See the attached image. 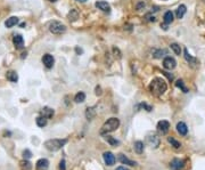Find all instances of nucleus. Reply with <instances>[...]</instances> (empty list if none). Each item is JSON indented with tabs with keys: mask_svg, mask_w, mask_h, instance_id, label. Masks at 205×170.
<instances>
[{
	"mask_svg": "<svg viewBox=\"0 0 205 170\" xmlns=\"http://www.w3.org/2000/svg\"><path fill=\"white\" fill-rule=\"evenodd\" d=\"M167 85L165 80L162 78H155L151 80V85H149V92L154 96H161L167 92Z\"/></svg>",
	"mask_w": 205,
	"mask_h": 170,
	"instance_id": "1",
	"label": "nucleus"
},
{
	"mask_svg": "<svg viewBox=\"0 0 205 170\" xmlns=\"http://www.w3.org/2000/svg\"><path fill=\"white\" fill-rule=\"evenodd\" d=\"M120 127V120L117 118H110V119L106 121V122L103 125L100 129V134L101 135H105V134H108V132H113Z\"/></svg>",
	"mask_w": 205,
	"mask_h": 170,
	"instance_id": "2",
	"label": "nucleus"
},
{
	"mask_svg": "<svg viewBox=\"0 0 205 170\" xmlns=\"http://www.w3.org/2000/svg\"><path fill=\"white\" fill-rule=\"evenodd\" d=\"M66 143H67V139H57V138L49 139V141H46V142H44V147L47 148L48 151L56 152L63 147Z\"/></svg>",
	"mask_w": 205,
	"mask_h": 170,
	"instance_id": "3",
	"label": "nucleus"
},
{
	"mask_svg": "<svg viewBox=\"0 0 205 170\" xmlns=\"http://www.w3.org/2000/svg\"><path fill=\"white\" fill-rule=\"evenodd\" d=\"M49 31L54 35H62L64 32L66 31V26L64 25L63 23L58 22V21H51L49 23Z\"/></svg>",
	"mask_w": 205,
	"mask_h": 170,
	"instance_id": "4",
	"label": "nucleus"
},
{
	"mask_svg": "<svg viewBox=\"0 0 205 170\" xmlns=\"http://www.w3.org/2000/svg\"><path fill=\"white\" fill-rule=\"evenodd\" d=\"M146 143L153 148H157L160 146V137L154 132H151L146 137Z\"/></svg>",
	"mask_w": 205,
	"mask_h": 170,
	"instance_id": "5",
	"label": "nucleus"
},
{
	"mask_svg": "<svg viewBox=\"0 0 205 170\" xmlns=\"http://www.w3.org/2000/svg\"><path fill=\"white\" fill-rule=\"evenodd\" d=\"M170 129V123L167 120H161L160 122L157 123V131L162 135H165Z\"/></svg>",
	"mask_w": 205,
	"mask_h": 170,
	"instance_id": "6",
	"label": "nucleus"
},
{
	"mask_svg": "<svg viewBox=\"0 0 205 170\" xmlns=\"http://www.w3.org/2000/svg\"><path fill=\"white\" fill-rule=\"evenodd\" d=\"M163 66L164 69L167 70H173L177 66V62H176V60H174L173 57L167 56L163 61Z\"/></svg>",
	"mask_w": 205,
	"mask_h": 170,
	"instance_id": "7",
	"label": "nucleus"
},
{
	"mask_svg": "<svg viewBox=\"0 0 205 170\" xmlns=\"http://www.w3.org/2000/svg\"><path fill=\"white\" fill-rule=\"evenodd\" d=\"M42 63H44V65L46 66L47 69H51L55 63V60H54V57H53V55H50V54L44 55V57H42Z\"/></svg>",
	"mask_w": 205,
	"mask_h": 170,
	"instance_id": "8",
	"label": "nucleus"
},
{
	"mask_svg": "<svg viewBox=\"0 0 205 170\" xmlns=\"http://www.w3.org/2000/svg\"><path fill=\"white\" fill-rule=\"evenodd\" d=\"M183 166H185V161L180 160V159H173L170 163L171 170H181Z\"/></svg>",
	"mask_w": 205,
	"mask_h": 170,
	"instance_id": "9",
	"label": "nucleus"
},
{
	"mask_svg": "<svg viewBox=\"0 0 205 170\" xmlns=\"http://www.w3.org/2000/svg\"><path fill=\"white\" fill-rule=\"evenodd\" d=\"M103 157H104L105 163L107 164V166H113L115 163V157L113 155L112 152H105L104 154H103Z\"/></svg>",
	"mask_w": 205,
	"mask_h": 170,
	"instance_id": "10",
	"label": "nucleus"
},
{
	"mask_svg": "<svg viewBox=\"0 0 205 170\" xmlns=\"http://www.w3.org/2000/svg\"><path fill=\"white\" fill-rule=\"evenodd\" d=\"M95 6L97 7L98 9H100L101 12H105V13H110V3H107L106 1H97L95 3Z\"/></svg>",
	"mask_w": 205,
	"mask_h": 170,
	"instance_id": "11",
	"label": "nucleus"
},
{
	"mask_svg": "<svg viewBox=\"0 0 205 170\" xmlns=\"http://www.w3.org/2000/svg\"><path fill=\"white\" fill-rule=\"evenodd\" d=\"M48 167H49V162H48L47 159H40L35 164L37 170H47Z\"/></svg>",
	"mask_w": 205,
	"mask_h": 170,
	"instance_id": "12",
	"label": "nucleus"
},
{
	"mask_svg": "<svg viewBox=\"0 0 205 170\" xmlns=\"http://www.w3.org/2000/svg\"><path fill=\"white\" fill-rule=\"evenodd\" d=\"M119 161H120L122 164H128V166H131V167H133V166H137L136 161L130 160V159H128V157H126L124 154H119Z\"/></svg>",
	"mask_w": 205,
	"mask_h": 170,
	"instance_id": "13",
	"label": "nucleus"
},
{
	"mask_svg": "<svg viewBox=\"0 0 205 170\" xmlns=\"http://www.w3.org/2000/svg\"><path fill=\"white\" fill-rule=\"evenodd\" d=\"M40 113H41V115H42V117L47 118V119H51V118H53V115H54V110H53V109H50V107L46 106V107H44V109L40 111Z\"/></svg>",
	"mask_w": 205,
	"mask_h": 170,
	"instance_id": "14",
	"label": "nucleus"
},
{
	"mask_svg": "<svg viewBox=\"0 0 205 170\" xmlns=\"http://www.w3.org/2000/svg\"><path fill=\"white\" fill-rule=\"evenodd\" d=\"M13 42L16 48H23V46H24V39L21 35H16L13 38Z\"/></svg>",
	"mask_w": 205,
	"mask_h": 170,
	"instance_id": "15",
	"label": "nucleus"
},
{
	"mask_svg": "<svg viewBox=\"0 0 205 170\" xmlns=\"http://www.w3.org/2000/svg\"><path fill=\"white\" fill-rule=\"evenodd\" d=\"M177 130L180 135L186 136L187 132H188V128H187V125L185 122H178L177 125Z\"/></svg>",
	"mask_w": 205,
	"mask_h": 170,
	"instance_id": "16",
	"label": "nucleus"
},
{
	"mask_svg": "<svg viewBox=\"0 0 205 170\" xmlns=\"http://www.w3.org/2000/svg\"><path fill=\"white\" fill-rule=\"evenodd\" d=\"M183 54H185L183 56H185V58H186V61H187V62H188V63H189V64H192V65H194V64L197 63V60H196L195 57H192V55H190V54L188 53V49H186V48H185V50H183Z\"/></svg>",
	"mask_w": 205,
	"mask_h": 170,
	"instance_id": "17",
	"label": "nucleus"
},
{
	"mask_svg": "<svg viewBox=\"0 0 205 170\" xmlns=\"http://www.w3.org/2000/svg\"><path fill=\"white\" fill-rule=\"evenodd\" d=\"M18 23V19L16 16H13V17H9L7 19V21L5 22V26L6 28H13L14 25H16Z\"/></svg>",
	"mask_w": 205,
	"mask_h": 170,
	"instance_id": "18",
	"label": "nucleus"
},
{
	"mask_svg": "<svg viewBox=\"0 0 205 170\" xmlns=\"http://www.w3.org/2000/svg\"><path fill=\"white\" fill-rule=\"evenodd\" d=\"M187 12V8L185 5H180L179 7H178L177 12H176V15H177V19H182L183 16H185V14H186Z\"/></svg>",
	"mask_w": 205,
	"mask_h": 170,
	"instance_id": "19",
	"label": "nucleus"
},
{
	"mask_svg": "<svg viewBox=\"0 0 205 170\" xmlns=\"http://www.w3.org/2000/svg\"><path fill=\"white\" fill-rule=\"evenodd\" d=\"M96 117V107H88L85 111V118L88 120H92Z\"/></svg>",
	"mask_w": 205,
	"mask_h": 170,
	"instance_id": "20",
	"label": "nucleus"
},
{
	"mask_svg": "<svg viewBox=\"0 0 205 170\" xmlns=\"http://www.w3.org/2000/svg\"><path fill=\"white\" fill-rule=\"evenodd\" d=\"M6 78L12 82H17V80H18V74H17L15 71H8L6 74Z\"/></svg>",
	"mask_w": 205,
	"mask_h": 170,
	"instance_id": "21",
	"label": "nucleus"
},
{
	"mask_svg": "<svg viewBox=\"0 0 205 170\" xmlns=\"http://www.w3.org/2000/svg\"><path fill=\"white\" fill-rule=\"evenodd\" d=\"M172 22H173V13L169 10V12H167V13L164 14V23L169 25Z\"/></svg>",
	"mask_w": 205,
	"mask_h": 170,
	"instance_id": "22",
	"label": "nucleus"
},
{
	"mask_svg": "<svg viewBox=\"0 0 205 170\" xmlns=\"http://www.w3.org/2000/svg\"><path fill=\"white\" fill-rule=\"evenodd\" d=\"M133 147H135V151H136V153H138V154H141L142 152H144V143L140 142V141H138V142L135 143V145H133Z\"/></svg>",
	"mask_w": 205,
	"mask_h": 170,
	"instance_id": "23",
	"label": "nucleus"
},
{
	"mask_svg": "<svg viewBox=\"0 0 205 170\" xmlns=\"http://www.w3.org/2000/svg\"><path fill=\"white\" fill-rule=\"evenodd\" d=\"M85 101V94L83 92H80L75 95V97H74V102L75 103H83Z\"/></svg>",
	"mask_w": 205,
	"mask_h": 170,
	"instance_id": "24",
	"label": "nucleus"
},
{
	"mask_svg": "<svg viewBox=\"0 0 205 170\" xmlns=\"http://www.w3.org/2000/svg\"><path fill=\"white\" fill-rule=\"evenodd\" d=\"M47 118L42 117V115H40V117H38L37 119H35V122H37V125H38L39 127H41V128H44L46 125H47Z\"/></svg>",
	"mask_w": 205,
	"mask_h": 170,
	"instance_id": "25",
	"label": "nucleus"
},
{
	"mask_svg": "<svg viewBox=\"0 0 205 170\" xmlns=\"http://www.w3.org/2000/svg\"><path fill=\"white\" fill-rule=\"evenodd\" d=\"M167 142L170 143L171 146H173L174 148H180V147H181L180 142H178L177 139H174L173 137H169V138H167Z\"/></svg>",
	"mask_w": 205,
	"mask_h": 170,
	"instance_id": "26",
	"label": "nucleus"
},
{
	"mask_svg": "<svg viewBox=\"0 0 205 170\" xmlns=\"http://www.w3.org/2000/svg\"><path fill=\"white\" fill-rule=\"evenodd\" d=\"M105 139H106V142L110 143L112 146H116V145L120 144V142H119L117 139L114 138V137H112V136H106V137H105Z\"/></svg>",
	"mask_w": 205,
	"mask_h": 170,
	"instance_id": "27",
	"label": "nucleus"
},
{
	"mask_svg": "<svg viewBox=\"0 0 205 170\" xmlns=\"http://www.w3.org/2000/svg\"><path fill=\"white\" fill-rule=\"evenodd\" d=\"M164 55H167V50L165 49H160V50H154L153 53V56L155 58H162Z\"/></svg>",
	"mask_w": 205,
	"mask_h": 170,
	"instance_id": "28",
	"label": "nucleus"
},
{
	"mask_svg": "<svg viewBox=\"0 0 205 170\" xmlns=\"http://www.w3.org/2000/svg\"><path fill=\"white\" fill-rule=\"evenodd\" d=\"M176 86H177L178 88L181 89L183 93H188V89H187V87L185 86V82H183V80H178V81L176 82Z\"/></svg>",
	"mask_w": 205,
	"mask_h": 170,
	"instance_id": "29",
	"label": "nucleus"
},
{
	"mask_svg": "<svg viewBox=\"0 0 205 170\" xmlns=\"http://www.w3.org/2000/svg\"><path fill=\"white\" fill-rule=\"evenodd\" d=\"M170 47H171V49L174 51L176 55H180V54H181V47H180L178 44H171Z\"/></svg>",
	"mask_w": 205,
	"mask_h": 170,
	"instance_id": "30",
	"label": "nucleus"
},
{
	"mask_svg": "<svg viewBox=\"0 0 205 170\" xmlns=\"http://www.w3.org/2000/svg\"><path fill=\"white\" fill-rule=\"evenodd\" d=\"M21 168H22L23 170H31L32 166L28 161L24 160V161H21Z\"/></svg>",
	"mask_w": 205,
	"mask_h": 170,
	"instance_id": "31",
	"label": "nucleus"
},
{
	"mask_svg": "<svg viewBox=\"0 0 205 170\" xmlns=\"http://www.w3.org/2000/svg\"><path fill=\"white\" fill-rule=\"evenodd\" d=\"M76 19H78V12L74 10V9H72L69 14V21H75Z\"/></svg>",
	"mask_w": 205,
	"mask_h": 170,
	"instance_id": "32",
	"label": "nucleus"
},
{
	"mask_svg": "<svg viewBox=\"0 0 205 170\" xmlns=\"http://www.w3.org/2000/svg\"><path fill=\"white\" fill-rule=\"evenodd\" d=\"M140 107H142V109H146V111H148V112H151V111L153 110L151 105H147L146 103H141V104H139L138 106H137V109H140Z\"/></svg>",
	"mask_w": 205,
	"mask_h": 170,
	"instance_id": "33",
	"label": "nucleus"
},
{
	"mask_svg": "<svg viewBox=\"0 0 205 170\" xmlns=\"http://www.w3.org/2000/svg\"><path fill=\"white\" fill-rule=\"evenodd\" d=\"M23 157H24V159H31L32 152L30 151V150H24V151H23Z\"/></svg>",
	"mask_w": 205,
	"mask_h": 170,
	"instance_id": "34",
	"label": "nucleus"
},
{
	"mask_svg": "<svg viewBox=\"0 0 205 170\" xmlns=\"http://www.w3.org/2000/svg\"><path fill=\"white\" fill-rule=\"evenodd\" d=\"M59 170H66L65 169V160H62L59 162Z\"/></svg>",
	"mask_w": 205,
	"mask_h": 170,
	"instance_id": "35",
	"label": "nucleus"
},
{
	"mask_svg": "<svg viewBox=\"0 0 205 170\" xmlns=\"http://www.w3.org/2000/svg\"><path fill=\"white\" fill-rule=\"evenodd\" d=\"M164 74V76H167V78H169V80H172V79H173V76H172V74H170V73H167V72H162Z\"/></svg>",
	"mask_w": 205,
	"mask_h": 170,
	"instance_id": "36",
	"label": "nucleus"
},
{
	"mask_svg": "<svg viewBox=\"0 0 205 170\" xmlns=\"http://www.w3.org/2000/svg\"><path fill=\"white\" fill-rule=\"evenodd\" d=\"M145 6H146L145 3H139L138 6H137V9L140 10V9H141V8H142V7H145Z\"/></svg>",
	"mask_w": 205,
	"mask_h": 170,
	"instance_id": "37",
	"label": "nucleus"
},
{
	"mask_svg": "<svg viewBox=\"0 0 205 170\" xmlns=\"http://www.w3.org/2000/svg\"><path fill=\"white\" fill-rule=\"evenodd\" d=\"M96 95H101L100 87H96Z\"/></svg>",
	"mask_w": 205,
	"mask_h": 170,
	"instance_id": "38",
	"label": "nucleus"
},
{
	"mask_svg": "<svg viewBox=\"0 0 205 170\" xmlns=\"http://www.w3.org/2000/svg\"><path fill=\"white\" fill-rule=\"evenodd\" d=\"M75 51H76L78 54H82V53H83V50H82V49H80L79 47H76V48H75Z\"/></svg>",
	"mask_w": 205,
	"mask_h": 170,
	"instance_id": "39",
	"label": "nucleus"
},
{
	"mask_svg": "<svg viewBox=\"0 0 205 170\" xmlns=\"http://www.w3.org/2000/svg\"><path fill=\"white\" fill-rule=\"evenodd\" d=\"M116 170H130V169H128V168H126V167H119V168H116Z\"/></svg>",
	"mask_w": 205,
	"mask_h": 170,
	"instance_id": "40",
	"label": "nucleus"
},
{
	"mask_svg": "<svg viewBox=\"0 0 205 170\" xmlns=\"http://www.w3.org/2000/svg\"><path fill=\"white\" fill-rule=\"evenodd\" d=\"M76 1H79V3H85L87 0H76Z\"/></svg>",
	"mask_w": 205,
	"mask_h": 170,
	"instance_id": "41",
	"label": "nucleus"
},
{
	"mask_svg": "<svg viewBox=\"0 0 205 170\" xmlns=\"http://www.w3.org/2000/svg\"><path fill=\"white\" fill-rule=\"evenodd\" d=\"M49 1H53V3H54V1H56V0H49Z\"/></svg>",
	"mask_w": 205,
	"mask_h": 170,
	"instance_id": "42",
	"label": "nucleus"
},
{
	"mask_svg": "<svg viewBox=\"0 0 205 170\" xmlns=\"http://www.w3.org/2000/svg\"><path fill=\"white\" fill-rule=\"evenodd\" d=\"M203 1H204V3H205V0H203Z\"/></svg>",
	"mask_w": 205,
	"mask_h": 170,
	"instance_id": "43",
	"label": "nucleus"
}]
</instances>
